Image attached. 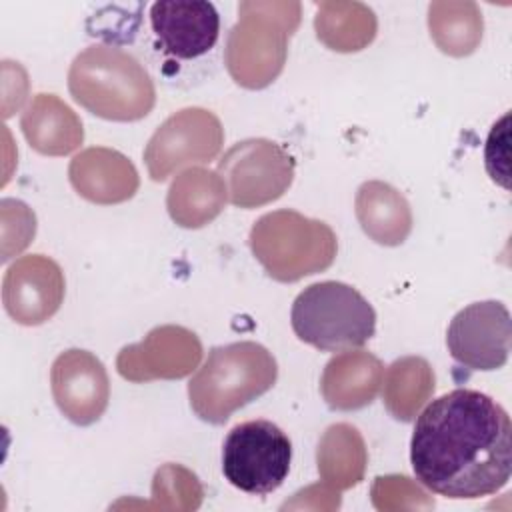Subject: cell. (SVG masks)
<instances>
[{
	"mask_svg": "<svg viewBox=\"0 0 512 512\" xmlns=\"http://www.w3.org/2000/svg\"><path fill=\"white\" fill-rule=\"evenodd\" d=\"M410 462L416 480L434 494L452 500L496 494L512 474L510 416L488 394L456 388L416 418Z\"/></svg>",
	"mask_w": 512,
	"mask_h": 512,
	"instance_id": "1",
	"label": "cell"
},
{
	"mask_svg": "<svg viewBox=\"0 0 512 512\" xmlns=\"http://www.w3.org/2000/svg\"><path fill=\"white\" fill-rule=\"evenodd\" d=\"M68 90L88 112L116 122L144 118L156 100L144 66L132 54L106 44L88 46L74 58Z\"/></svg>",
	"mask_w": 512,
	"mask_h": 512,
	"instance_id": "2",
	"label": "cell"
},
{
	"mask_svg": "<svg viewBox=\"0 0 512 512\" xmlns=\"http://www.w3.org/2000/svg\"><path fill=\"white\" fill-rule=\"evenodd\" d=\"M276 376L274 356L258 342L214 346L188 382L190 406L200 420L224 424L232 412L268 392Z\"/></svg>",
	"mask_w": 512,
	"mask_h": 512,
	"instance_id": "3",
	"label": "cell"
},
{
	"mask_svg": "<svg viewBox=\"0 0 512 512\" xmlns=\"http://www.w3.org/2000/svg\"><path fill=\"white\" fill-rule=\"evenodd\" d=\"M290 324L302 342L322 352H344L364 346L374 336L376 312L350 284L324 280L296 296Z\"/></svg>",
	"mask_w": 512,
	"mask_h": 512,
	"instance_id": "4",
	"label": "cell"
},
{
	"mask_svg": "<svg viewBox=\"0 0 512 512\" xmlns=\"http://www.w3.org/2000/svg\"><path fill=\"white\" fill-rule=\"evenodd\" d=\"M250 248L268 276L296 282L326 270L338 252L334 230L296 210H276L260 216L250 230Z\"/></svg>",
	"mask_w": 512,
	"mask_h": 512,
	"instance_id": "5",
	"label": "cell"
},
{
	"mask_svg": "<svg viewBox=\"0 0 512 512\" xmlns=\"http://www.w3.org/2000/svg\"><path fill=\"white\" fill-rule=\"evenodd\" d=\"M240 20L230 30L226 64L246 88H264L282 70L286 42L300 22L298 2H242Z\"/></svg>",
	"mask_w": 512,
	"mask_h": 512,
	"instance_id": "6",
	"label": "cell"
},
{
	"mask_svg": "<svg viewBox=\"0 0 512 512\" xmlns=\"http://www.w3.org/2000/svg\"><path fill=\"white\" fill-rule=\"evenodd\" d=\"M292 442L270 420L236 424L222 444V474L238 490L264 496L290 472Z\"/></svg>",
	"mask_w": 512,
	"mask_h": 512,
	"instance_id": "7",
	"label": "cell"
},
{
	"mask_svg": "<svg viewBox=\"0 0 512 512\" xmlns=\"http://www.w3.org/2000/svg\"><path fill=\"white\" fill-rule=\"evenodd\" d=\"M218 176L234 206L256 208L286 192L294 178V160L276 142L250 138L236 142L218 160Z\"/></svg>",
	"mask_w": 512,
	"mask_h": 512,
	"instance_id": "8",
	"label": "cell"
},
{
	"mask_svg": "<svg viewBox=\"0 0 512 512\" xmlns=\"http://www.w3.org/2000/svg\"><path fill=\"white\" fill-rule=\"evenodd\" d=\"M220 120L202 108H186L170 116L150 138L144 160L152 180H166L176 168L212 160L222 146Z\"/></svg>",
	"mask_w": 512,
	"mask_h": 512,
	"instance_id": "9",
	"label": "cell"
},
{
	"mask_svg": "<svg viewBox=\"0 0 512 512\" xmlns=\"http://www.w3.org/2000/svg\"><path fill=\"white\" fill-rule=\"evenodd\" d=\"M512 322L500 300H482L462 308L446 330L450 356L470 370H498L510 352Z\"/></svg>",
	"mask_w": 512,
	"mask_h": 512,
	"instance_id": "10",
	"label": "cell"
},
{
	"mask_svg": "<svg viewBox=\"0 0 512 512\" xmlns=\"http://www.w3.org/2000/svg\"><path fill=\"white\" fill-rule=\"evenodd\" d=\"M50 382L58 408L74 424L96 422L108 406V374L104 364L86 350L62 352L52 364Z\"/></svg>",
	"mask_w": 512,
	"mask_h": 512,
	"instance_id": "11",
	"label": "cell"
},
{
	"mask_svg": "<svg viewBox=\"0 0 512 512\" xmlns=\"http://www.w3.org/2000/svg\"><path fill=\"white\" fill-rule=\"evenodd\" d=\"M202 356V344L194 332L182 326L154 328L140 344L120 350L116 368L132 382L154 378H182L190 374Z\"/></svg>",
	"mask_w": 512,
	"mask_h": 512,
	"instance_id": "12",
	"label": "cell"
},
{
	"mask_svg": "<svg viewBox=\"0 0 512 512\" xmlns=\"http://www.w3.org/2000/svg\"><path fill=\"white\" fill-rule=\"evenodd\" d=\"M6 312L20 324L46 322L64 298V276L60 266L42 254L16 260L4 276L2 288Z\"/></svg>",
	"mask_w": 512,
	"mask_h": 512,
	"instance_id": "13",
	"label": "cell"
},
{
	"mask_svg": "<svg viewBox=\"0 0 512 512\" xmlns=\"http://www.w3.org/2000/svg\"><path fill=\"white\" fill-rule=\"evenodd\" d=\"M150 24L162 50L182 60L206 54L220 32V16L214 4L204 0L154 2Z\"/></svg>",
	"mask_w": 512,
	"mask_h": 512,
	"instance_id": "14",
	"label": "cell"
},
{
	"mask_svg": "<svg viewBox=\"0 0 512 512\" xmlns=\"http://www.w3.org/2000/svg\"><path fill=\"white\" fill-rule=\"evenodd\" d=\"M70 182L86 200L114 204L134 196L138 174L132 162L120 152L88 148L72 160Z\"/></svg>",
	"mask_w": 512,
	"mask_h": 512,
	"instance_id": "15",
	"label": "cell"
},
{
	"mask_svg": "<svg viewBox=\"0 0 512 512\" xmlns=\"http://www.w3.org/2000/svg\"><path fill=\"white\" fill-rule=\"evenodd\" d=\"M382 378L384 366L374 354L344 350L326 364L320 390L332 410H358L376 398Z\"/></svg>",
	"mask_w": 512,
	"mask_h": 512,
	"instance_id": "16",
	"label": "cell"
},
{
	"mask_svg": "<svg viewBox=\"0 0 512 512\" xmlns=\"http://www.w3.org/2000/svg\"><path fill=\"white\" fill-rule=\"evenodd\" d=\"M356 216L362 230L378 244L396 246L406 240L412 228V214L406 198L390 184L364 182L356 194Z\"/></svg>",
	"mask_w": 512,
	"mask_h": 512,
	"instance_id": "17",
	"label": "cell"
},
{
	"mask_svg": "<svg viewBox=\"0 0 512 512\" xmlns=\"http://www.w3.org/2000/svg\"><path fill=\"white\" fill-rule=\"evenodd\" d=\"M22 130L30 146L42 154H68L84 138L82 122L54 94H38L22 116Z\"/></svg>",
	"mask_w": 512,
	"mask_h": 512,
	"instance_id": "18",
	"label": "cell"
},
{
	"mask_svg": "<svg viewBox=\"0 0 512 512\" xmlns=\"http://www.w3.org/2000/svg\"><path fill=\"white\" fill-rule=\"evenodd\" d=\"M226 194V186L216 172L190 168L172 182L166 204L176 224L184 228H200L220 214Z\"/></svg>",
	"mask_w": 512,
	"mask_h": 512,
	"instance_id": "19",
	"label": "cell"
},
{
	"mask_svg": "<svg viewBox=\"0 0 512 512\" xmlns=\"http://www.w3.org/2000/svg\"><path fill=\"white\" fill-rule=\"evenodd\" d=\"M314 18L316 36L338 52H356L376 34L374 12L360 2H320Z\"/></svg>",
	"mask_w": 512,
	"mask_h": 512,
	"instance_id": "20",
	"label": "cell"
},
{
	"mask_svg": "<svg viewBox=\"0 0 512 512\" xmlns=\"http://www.w3.org/2000/svg\"><path fill=\"white\" fill-rule=\"evenodd\" d=\"M366 466L364 440L350 424L330 426L318 444V472L336 488H350L362 480Z\"/></svg>",
	"mask_w": 512,
	"mask_h": 512,
	"instance_id": "21",
	"label": "cell"
},
{
	"mask_svg": "<svg viewBox=\"0 0 512 512\" xmlns=\"http://www.w3.org/2000/svg\"><path fill=\"white\" fill-rule=\"evenodd\" d=\"M432 392L434 372L424 358H400L388 368L384 382V404L396 420H412Z\"/></svg>",
	"mask_w": 512,
	"mask_h": 512,
	"instance_id": "22",
	"label": "cell"
},
{
	"mask_svg": "<svg viewBox=\"0 0 512 512\" xmlns=\"http://www.w3.org/2000/svg\"><path fill=\"white\" fill-rule=\"evenodd\" d=\"M430 36L452 56L474 52L482 38V14L474 2H434L428 8Z\"/></svg>",
	"mask_w": 512,
	"mask_h": 512,
	"instance_id": "23",
	"label": "cell"
},
{
	"mask_svg": "<svg viewBox=\"0 0 512 512\" xmlns=\"http://www.w3.org/2000/svg\"><path fill=\"white\" fill-rule=\"evenodd\" d=\"M508 142H510V112L492 124V130L486 138L484 162L490 178L508 188Z\"/></svg>",
	"mask_w": 512,
	"mask_h": 512,
	"instance_id": "24",
	"label": "cell"
}]
</instances>
